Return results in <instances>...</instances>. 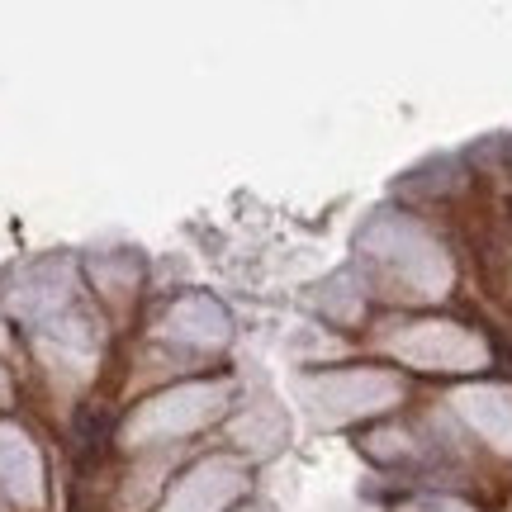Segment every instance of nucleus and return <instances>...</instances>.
Instances as JSON below:
<instances>
[{"mask_svg": "<svg viewBox=\"0 0 512 512\" xmlns=\"http://www.w3.org/2000/svg\"><path fill=\"white\" fill-rule=\"evenodd\" d=\"M508 214H512V200H508Z\"/></svg>", "mask_w": 512, "mask_h": 512, "instance_id": "1", "label": "nucleus"}]
</instances>
